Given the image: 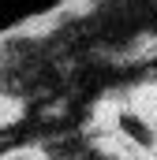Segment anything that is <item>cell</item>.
Listing matches in <instances>:
<instances>
[{
    "label": "cell",
    "instance_id": "cell-1",
    "mask_svg": "<svg viewBox=\"0 0 157 160\" xmlns=\"http://www.w3.org/2000/svg\"><path fill=\"white\" fill-rule=\"evenodd\" d=\"M0 160H49L45 142H15L8 149H0Z\"/></svg>",
    "mask_w": 157,
    "mask_h": 160
}]
</instances>
